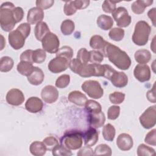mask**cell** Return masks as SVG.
I'll return each mask as SVG.
<instances>
[{"mask_svg": "<svg viewBox=\"0 0 156 156\" xmlns=\"http://www.w3.org/2000/svg\"><path fill=\"white\" fill-rule=\"evenodd\" d=\"M97 24L99 28L104 30L110 29L113 25V20L110 16L101 15L97 18Z\"/></svg>", "mask_w": 156, "mask_h": 156, "instance_id": "26", "label": "cell"}, {"mask_svg": "<svg viewBox=\"0 0 156 156\" xmlns=\"http://www.w3.org/2000/svg\"><path fill=\"white\" fill-rule=\"evenodd\" d=\"M105 57L120 69L126 70L130 66L131 60L127 53L109 42L105 49Z\"/></svg>", "mask_w": 156, "mask_h": 156, "instance_id": "1", "label": "cell"}, {"mask_svg": "<svg viewBox=\"0 0 156 156\" xmlns=\"http://www.w3.org/2000/svg\"><path fill=\"white\" fill-rule=\"evenodd\" d=\"M155 8H152L150 9L147 12V16L151 19L154 26H155Z\"/></svg>", "mask_w": 156, "mask_h": 156, "instance_id": "56", "label": "cell"}, {"mask_svg": "<svg viewBox=\"0 0 156 156\" xmlns=\"http://www.w3.org/2000/svg\"><path fill=\"white\" fill-rule=\"evenodd\" d=\"M87 119L90 127L99 128L104 126L105 121V117L104 113L101 111L99 113H88Z\"/></svg>", "mask_w": 156, "mask_h": 156, "instance_id": "18", "label": "cell"}, {"mask_svg": "<svg viewBox=\"0 0 156 156\" xmlns=\"http://www.w3.org/2000/svg\"><path fill=\"white\" fill-rule=\"evenodd\" d=\"M70 60L63 57L56 56L48 63V69L53 73H59L65 71L68 67Z\"/></svg>", "mask_w": 156, "mask_h": 156, "instance_id": "10", "label": "cell"}, {"mask_svg": "<svg viewBox=\"0 0 156 156\" xmlns=\"http://www.w3.org/2000/svg\"><path fill=\"white\" fill-rule=\"evenodd\" d=\"M151 27L145 21H139L135 26L132 35L133 42L138 46L145 45L149 40Z\"/></svg>", "mask_w": 156, "mask_h": 156, "instance_id": "3", "label": "cell"}, {"mask_svg": "<svg viewBox=\"0 0 156 156\" xmlns=\"http://www.w3.org/2000/svg\"><path fill=\"white\" fill-rule=\"evenodd\" d=\"M155 154V150L146 146L144 144H141L138 146L137 149V155L138 156H147V155H153Z\"/></svg>", "mask_w": 156, "mask_h": 156, "instance_id": "38", "label": "cell"}, {"mask_svg": "<svg viewBox=\"0 0 156 156\" xmlns=\"http://www.w3.org/2000/svg\"><path fill=\"white\" fill-rule=\"evenodd\" d=\"M54 3L53 0H37L35 2L37 7L42 9L46 10L52 6Z\"/></svg>", "mask_w": 156, "mask_h": 156, "instance_id": "49", "label": "cell"}, {"mask_svg": "<svg viewBox=\"0 0 156 156\" xmlns=\"http://www.w3.org/2000/svg\"><path fill=\"white\" fill-rule=\"evenodd\" d=\"M94 155H111L112 149L111 148L105 144H101L96 147L94 151Z\"/></svg>", "mask_w": 156, "mask_h": 156, "instance_id": "39", "label": "cell"}, {"mask_svg": "<svg viewBox=\"0 0 156 156\" xmlns=\"http://www.w3.org/2000/svg\"><path fill=\"white\" fill-rule=\"evenodd\" d=\"M85 107L87 112L88 113H99L102 111V107L101 104L93 100H87Z\"/></svg>", "mask_w": 156, "mask_h": 156, "instance_id": "33", "label": "cell"}, {"mask_svg": "<svg viewBox=\"0 0 156 156\" xmlns=\"http://www.w3.org/2000/svg\"><path fill=\"white\" fill-rule=\"evenodd\" d=\"M135 77L141 82H144L150 80L151 70L148 65L146 64H138L134 69Z\"/></svg>", "mask_w": 156, "mask_h": 156, "instance_id": "14", "label": "cell"}, {"mask_svg": "<svg viewBox=\"0 0 156 156\" xmlns=\"http://www.w3.org/2000/svg\"><path fill=\"white\" fill-rule=\"evenodd\" d=\"M82 143L83 133L78 130L66 132L60 139V144L70 150H76L80 148Z\"/></svg>", "mask_w": 156, "mask_h": 156, "instance_id": "4", "label": "cell"}, {"mask_svg": "<svg viewBox=\"0 0 156 156\" xmlns=\"http://www.w3.org/2000/svg\"><path fill=\"white\" fill-rule=\"evenodd\" d=\"M90 62L91 63L100 64L104 60V55L99 51L96 50H92L90 51Z\"/></svg>", "mask_w": 156, "mask_h": 156, "instance_id": "42", "label": "cell"}, {"mask_svg": "<svg viewBox=\"0 0 156 156\" xmlns=\"http://www.w3.org/2000/svg\"><path fill=\"white\" fill-rule=\"evenodd\" d=\"M102 135L104 138L108 141H112L115 136V129L110 124H107L102 129Z\"/></svg>", "mask_w": 156, "mask_h": 156, "instance_id": "30", "label": "cell"}, {"mask_svg": "<svg viewBox=\"0 0 156 156\" xmlns=\"http://www.w3.org/2000/svg\"><path fill=\"white\" fill-rule=\"evenodd\" d=\"M156 130L155 129L149 131L146 135L144 141L148 144L155 146L156 145Z\"/></svg>", "mask_w": 156, "mask_h": 156, "instance_id": "48", "label": "cell"}, {"mask_svg": "<svg viewBox=\"0 0 156 156\" xmlns=\"http://www.w3.org/2000/svg\"><path fill=\"white\" fill-rule=\"evenodd\" d=\"M81 87L82 90L93 99H100L104 94L103 88L96 80H86L82 84Z\"/></svg>", "mask_w": 156, "mask_h": 156, "instance_id": "6", "label": "cell"}, {"mask_svg": "<svg viewBox=\"0 0 156 156\" xmlns=\"http://www.w3.org/2000/svg\"><path fill=\"white\" fill-rule=\"evenodd\" d=\"M52 154L55 156H70L73 154L70 149L61 144H58L54 147L52 150Z\"/></svg>", "mask_w": 156, "mask_h": 156, "instance_id": "34", "label": "cell"}, {"mask_svg": "<svg viewBox=\"0 0 156 156\" xmlns=\"http://www.w3.org/2000/svg\"><path fill=\"white\" fill-rule=\"evenodd\" d=\"M156 106L148 107L140 116V122L141 126L146 129L153 127L156 123Z\"/></svg>", "mask_w": 156, "mask_h": 156, "instance_id": "8", "label": "cell"}, {"mask_svg": "<svg viewBox=\"0 0 156 156\" xmlns=\"http://www.w3.org/2000/svg\"><path fill=\"white\" fill-rule=\"evenodd\" d=\"M108 42L105 41L104 38L98 35H93L90 40V46L92 49L101 52L105 56V49Z\"/></svg>", "mask_w": 156, "mask_h": 156, "instance_id": "21", "label": "cell"}, {"mask_svg": "<svg viewBox=\"0 0 156 156\" xmlns=\"http://www.w3.org/2000/svg\"><path fill=\"white\" fill-rule=\"evenodd\" d=\"M77 154L79 156L93 155H94V151L90 146H85L82 148L80 150H79Z\"/></svg>", "mask_w": 156, "mask_h": 156, "instance_id": "54", "label": "cell"}, {"mask_svg": "<svg viewBox=\"0 0 156 156\" xmlns=\"http://www.w3.org/2000/svg\"><path fill=\"white\" fill-rule=\"evenodd\" d=\"M68 99L78 106H84L87 101L86 96L79 91H73L69 93Z\"/></svg>", "mask_w": 156, "mask_h": 156, "instance_id": "23", "label": "cell"}, {"mask_svg": "<svg viewBox=\"0 0 156 156\" xmlns=\"http://www.w3.org/2000/svg\"><path fill=\"white\" fill-rule=\"evenodd\" d=\"M43 143L44 144L47 150L52 151L54 147H55L57 144H58V141L54 136H48L45 138Z\"/></svg>", "mask_w": 156, "mask_h": 156, "instance_id": "44", "label": "cell"}, {"mask_svg": "<svg viewBox=\"0 0 156 156\" xmlns=\"http://www.w3.org/2000/svg\"><path fill=\"white\" fill-rule=\"evenodd\" d=\"M120 113V107L118 105H112L109 107L107 112V116L109 119L114 120L118 118Z\"/></svg>", "mask_w": 156, "mask_h": 156, "instance_id": "46", "label": "cell"}, {"mask_svg": "<svg viewBox=\"0 0 156 156\" xmlns=\"http://www.w3.org/2000/svg\"><path fill=\"white\" fill-rule=\"evenodd\" d=\"M33 50L32 49H27L25 51L23 52L20 55V60L21 61L28 62L30 63H33L32 60V54H33Z\"/></svg>", "mask_w": 156, "mask_h": 156, "instance_id": "50", "label": "cell"}, {"mask_svg": "<svg viewBox=\"0 0 156 156\" xmlns=\"http://www.w3.org/2000/svg\"><path fill=\"white\" fill-rule=\"evenodd\" d=\"M44 78V74L43 71L37 66H34V69L32 73L27 77L29 82L34 85H40Z\"/></svg>", "mask_w": 156, "mask_h": 156, "instance_id": "22", "label": "cell"}, {"mask_svg": "<svg viewBox=\"0 0 156 156\" xmlns=\"http://www.w3.org/2000/svg\"><path fill=\"white\" fill-rule=\"evenodd\" d=\"M7 102L12 105L18 106L24 101V96L23 92L18 88L10 90L6 94Z\"/></svg>", "mask_w": 156, "mask_h": 156, "instance_id": "12", "label": "cell"}, {"mask_svg": "<svg viewBox=\"0 0 156 156\" xmlns=\"http://www.w3.org/2000/svg\"><path fill=\"white\" fill-rule=\"evenodd\" d=\"M113 19L116 23L118 26L120 27H126L131 23V16L126 8L119 7L112 13Z\"/></svg>", "mask_w": 156, "mask_h": 156, "instance_id": "9", "label": "cell"}, {"mask_svg": "<svg viewBox=\"0 0 156 156\" xmlns=\"http://www.w3.org/2000/svg\"><path fill=\"white\" fill-rule=\"evenodd\" d=\"M152 3V0H137L132 3L131 9L135 14H141L144 12L146 7L151 5Z\"/></svg>", "mask_w": 156, "mask_h": 156, "instance_id": "24", "label": "cell"}, {"mask_svg": "<svg viewBox=\"0 0 156 156\" xmlns=\"http://www.w3.org/2000/svg\"><path fill=\"white\" fill-rule=\"evenodd\" d=\"M75 28L74 23L69 19L64 20L61 24L60 29L62 33L65 35H71Z\"/></svg>", "mask_w": 156, "mask_h": 156, "instance_id": "31", "label": "cell"}, {"mask_svg": "<svg viewBox=\"0 0 156 156\" xmlns=\"http://www.w3.org/2000/svg\"><path fill=\"white\" fill-rule=\"evenodd\" d=\"M135 59L140 64H146L148 63L151 58V54L147 49H139L136 51L134 55Z\"/></svg>", "mask_w": 156, "mask_h": 156, "instance_id": "28", "label": "cell"}, {"mask_svg": "<svg viewBox=\"0 0 156 156\" xmlns=\"http://www.w3.org/2000/svg\"><path fill=\"white\" fill-rule=\"evenodd\" d=\"M108 36L112 40L116 41H119L124 38V30L122 28L114 27L110 30Z\"/></svg>", "mask_w": 156, "mask_h": 156, "instance_id": "35", "label": "cell"}, {"mask_svg": "<svg viewBox=\"0 0 156 156\" xmlns=\"http://www.w3.org/2000/svg\"><path fill=\"white\" fill-rule=\"evenodd\" d=\"M83 139L86 146H93L99 139L98 132L95 128L90 127L83 133Z\"/></svg>", "mask_w": 156, "mask_h": 156, "instance_id": "19", "label": "cell"}, {"mask_svg": "<svg viewBox=\"0 0 156 156\" xmlns=\"http://www.w3.org/2000/svg\"><path fill=\"white\" fill-rule=\"evenodd\" d=\"M63 11L65 14L67 16H71L76 12L77 9L76 8L73 3V1H67L65 2L64 5Z\"/></svg>", "mask_w": 156, "mask_h": 156, "instance_id": "47", "label": "cell"}, {"mask_svg": "<svg viewBox=\"0 0 156 156\" xmlns=\"http://www.w3.org/2000/svg\"><path fill=\"white\" fill-rule=\"evenodd\" d=\"M41 96L45 102L52 104L57 100L58 98V91L54 86L51 85H46L42 89Z\"/></svg>", "mask_w": 156, "mask_h": 156, "instance_id": "13", "label": "cell"}, {"mask_svg": "<svg viewBox=\"0 0 156 156\" xmlns=\"http://www.w3.org/2000/svg\"><path fill=\"white\" fill-rule=\"evenodd\" d=\"M146 97L149 101L152 103H155L156 98H155V83L154 84L153 87L151 90H149L146 93Z\"/></svg>", "mask_w": 156, "mask_h": 156, "instance_id": "55", "label": "cell"}, {"mask_svg": "<svg viewBox=\"0 0 156 156\" xmlns=\"http://www.w3.org/2000/svg\"><path fill=\"white\" fill-rule=\"evenodd\" d=\"M46 57V51L44 49H37L33 51L32 60L34 63H41L45 60Z\"/></svg>", "mask_w": 156, "mask_h": 156, "instance_id": "37", "label": "cell"}, {"mask_svg": "<svg viewBox=\"0 0 156 156\" xmlns=\"http://www.w3.org/2000/svg\"><path fill=\"white\" fill-rule=\"evenodd\" d=\"M118 2L116 1H109V0H105L104 1L102 8L104 12L107 13H112L116 9V4Z\"/></svg>", "mask_w": 156, "mask_h": 156, "instance_id": "45", "label": "cell"}, {"mask_svg": "<svg viewBox=\"0 0 156 156\" xmlns=\"http://www.w3.org/2000/svg\"><path fill=\"white\" fill-rule=\"evenodd\" d=\"M77 58L83 63H88L90 62V53L85 48H81L77 54Z\"/></svg>", "mask_w": 156, "mask_h": 156, "instance_id": "43", "label": "cell"}, {"mask_svg": "<svg viewBox=\"0 0 156 156\" xmlns=\"http://www.w3.org/2000/svg\"><path fill=\"white\" fill-rule=\"evenodd\" d=\"M30 153L35 156H42L45 154L47 149L43 142L38 141H34L30 145Z\"/></svg>", "mask_w": 156, "mask_h": 156, "instance_id": "27", "label": "cell"}, {"mask_svg": "<svg viewBox=\"0 0 156 156\" xmlns=\"http://www.w3.org/2000/svg\"><path fill=\"white\" fill-rule=\"evenodd\" d=\"M155 37H154V38H153L152 42V43L151 44V48L152 49V50L153 51V52H154V53L155 52Z\"/></svg>", "mask_w": 156, "mask_h": 156, "instance_id": "57", "label": "cell"}, {"mask_svg": "<svg viewBox=\"0 0 156 156\" xmlns=\"http://www.w3.org/2000/svg\"><path fill=\"white\" fill-rule=\"evenodd\" d=\"M116 144L120 150L123 151H129L133 147V139L132 136L127 133H121L117 138Z\"/></svg>", "mask_w": 156, "mask_h": 156, "instance_id": "16", "label": "cell"}, {"mask_svg": "<svg viewBox=\"0 0 156 156\" xmlns=\"http://www.w3.org/2000/svg\"><path fill=\"white\" fill-rule=\"evenodd\" d=\"M70 82V76L68 74H63L59 76L55 81V86L59 88H66Z\"/></svg>", "mask_w": 156, "mask_h": 156, "instance_id": "40", "label": "cell"}, {"mask_svg": "<svg viewBox=\"0 0 156 156\" xmlns=\"http://www.w3.org/2000/svg\"><path fill=\"white\" fill-rule=\"evenodd\" d=\"M69 67L74 73L83 77L95 76L94 63H83L77 58L70 60Z\"/></svg>", "mask_w": 156, "mask_h": 156, "instance_id": "5", "label": "cell"}, {"mask_svg": "<svg viewBox=\"0 0 156 156\" xmlns=\"http://www.w3.org/2000/svg\"><path fill=\"white\" fill-rule=\"evenodd\" d=\"M16 29L20 30L27 38L30 32V24L28 23H23L18 26Z\"/></svg>", "mask_w": 156, "mask_h": 156, "instance_id": "51", "label": "cell"}, {"mask_svg": "<svg viewBox=\"0 0 156 156\" xmlns=\"http://www.w3.org/2000/svg\"><path fill=\"white\" fill-rule=\"evenodd\" d=\"M25 36L18 29L10 32L8 36L10 45L15 50L23 48L25 43Z\"/></svg>", "mask_w": 156, "mask_h": 156, "instance_id": "11", "label": "cell"}, {"mask_svg": "<svg viewBox=\"0 0 156 156\" xmlns=\"http://www.w3.org/2000/svg\"><path fill=\"white\" fill-rule=\"evenodd\" d=\"M90 1L88 0H76V1H73V3L76 7V8L79 10L81 9H84L87 8L89 4H90Z\"/></svg>", "mask_w": 156, "mask_h": 156, "instance_id": "53", "label": "cell"}, {"mask_svg": "<svg viewBox=\"0 0 156 156\" xmlns=\"http://www.w3.org/2000/svg\"><path fill=\"white\" fill-rule=\"evenodd\" d=\"M15 8L14 4L11 2H5L0 7L1 27L5 32H11L16 23L13 14Z\"/></svg>", "mask_w": 156, "mask_h": 156, "instance_id": "2", "label": "cell"}, {"mask_svg": "<svg viewBox=\"0 0 156 156\" xmlns=\"http://www.w3.org/2000/svg\"><path fill=\"white\" fill-rule=\"evenodd\" d=\"M43 103L42 101L37 97L29 98L25 104L26 109L28 112L33 113L40 112L43 109Z\"/></svg>", "mask_w": 156, "mask_h": 156, "instance_id": "20", "label": "cell"}, {"mask_svg": "<svg viewBox=\"0 0 156 156\" xmlns=\"http://www.w3.org/2000/svg\"><path fill=\"white\" fill-rule=\"evenodd\" d=\"M109 80L117 88H122L127 85L128 83V77L127 75L120 71H117L115 69L112 71Z\"/></svg>", "mask_w": 156, "mask_h": 156, "instance_id": "15", "label": "cell"}, {"mask_svg": "<svg viewBox=\"0 0 156 156\" xmlns=\"http://www.w3.org/2000/svg\"><path fill=\"white\" fill-rule=\"evenodd\" d=\"M43 49L51 54L56 53L59 49L60 41L58 37L52 32H49L41 40Z\"/></svg>", "mask_w": 156, "mask_h": 156, "instance_id": "7", "label": "cell"}, {"mask_svg": "<svg viewBox=\"0 0 156 156\" xmlns=\"http://www.w3.org/2000/svg\"><path fill=\"white\" fill-rule=\"evenodd\" d=\"M13 59L8 56L2 57L0 60V71L1 72H8L10 71L13 66Z\"/></svg>", "mask_w": 156, "mask_h": 156, "instance_id": "32", "label": "cell"}, {"mask_svg": "<svg viewBox=\"0 0 156 156\" xmlns=\"http://www.w3.org/2000/svg\"><path fill=\"white\" fill-rule=\"evenodd\" d=\"M13 14L16 23H19L23 20L24 16L23 9L20 7H16L13 10Z\"/></svg>", "mask_w": 156, "mask_h": 156, "instance_id": "52", "label": "cell"}, {"mask_svg": "<svg viewBox=\"0 0 156 156\" xmlns=\"http://www.w3.org/2000/svg\"><path fill=\"white\" fill-rule=\"evenodd\" d=\"M125 99V94L119 91H115L109 95V99L112 104H119Z\"/></svg>", "mask_w": 156, "mask_h": 156, "instance_id": "41", "label": "cell"}, {"mask_svg": "<svg viewBox=\"0 0 156 156\" xmlns=\"http://www.w3.org/2000/svg\"><path fill=\"white\" fill-rule=\"evenodd\" d=\"M50 32L49 29L45 22L41 21L37 23L34 29V34L37 40L41 41L45 37V35Z\"/></svg>", "mask_w": 156, "mask_h": 156, "instance_id": "25", "label": "cell"}, {"mask_svg": "<svg viewBox=\"0 0 156 156\" xmlns=\"http://www.w3.org/2000/svg\"><path fill=\"white\" fill-rule=\"evenodd\" d=\"M56 56L63 57L69 60H71L73 56V50L68 46H64L60 48L56 52Z\"/></svg>", "mask_w": 156, "mask_h": 156, "instance_id": "36", "label": "cell"}, {"mask_svg": "<svg viewBox=\"0 0 156 156\" xmlns=\"http://www.w3.org/2000/svg\"><path fill=\"white\" fill-rule=\"evenodd\" d=\"M1 38H2V39H1V50H2L4 46L5 45V43H4V42H3V41H4V37H3L2 35H1Z\"/></svg>", "mask_w": 156, "mask_h": 156, "instance_id": "58", "label": "cell"}, {"mask_svg": "<svg viewBox=\"0 0 156 156\" xmlns=\"http://www.w3.org/2000/svg\"><path fill=\"white\" fill-rule=\"evenodd\" d=\"M44 18V12L42 9L36 7L29 10L27 15V23L30 24H35L41 22Z\"/></svg>", "mask_w": 156, "mask_h": 156, "instance_id": "17", "label": "cell"}, {"mask_svg": "<svg viewBox=\"0 0 156 156\" xmlns=\"http://www.w3.org/2000/svg\"><path fill=\"white\" fill-rule=\"evenodd\" d=\"M34 66L32 63L21 61L17 65V71L23 76L28 77L33 71Z\"/></svg>", "mask_w": 156, "mask_h": 156, "instance_id": "29", "label": "cell"}]
</instances>
